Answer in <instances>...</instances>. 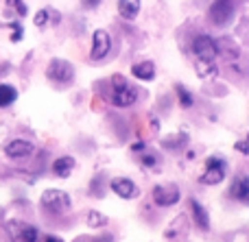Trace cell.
I'll list each match as a JSON object with an SVG mask.
<instances>
[{"label":"cell","mask_w":249,"mask_h":242,"mask_svg":"<svg viewBox=\"0 0 249 242\" xmlns=\"http://www.w3.org/2000/svg\"><path fill=\"white\" fill-rule=\"evenodd\" d=\"M236 13V0H214L208 9V17L214 26H228Z\"/></svg>","instance_id":"cell-1"},{"label":"cell","mask_w":249,"mask_h":242,"mask_svg":"<svg viewBox=\"0 0 249 242\" xmlns=\"http://www.w3.org/2000/svg\"><path fill=\"white\" fill-rule=\"evenodd\" d=\"M112 100L116 107H131L138 100V90L133 85H129L123 77H114L112 79Z\"/></svg>","instance_id":"cell-2"},{"label":"cell","mask_w":249,"mask_h":242,"mask_svg":"<svg viewBox=\"0 0 249 242\" xmlns=\"http://www.w3.org/2000/svg\"><path fill=\"white\" fill-rule=\"evenodd\" d=\"M39 205L48 214H64L70 210V196L61 190H46L39 199Z\"/></svg>","instance_id":"cell-3"},{"label":"cell","mask_w":249,"mask_h":242,"mask_svg":"<svg viewBox=\"0 0 249 242\" xmlns=\"http://www.w3.org/2000/svg\"><path fill=\"white\" fill-rule=\"evenodd\" d=\"M46 77H48V81L57 83V85H68L74 79V68L66 59H53L46 68Z\"/></svg>","instance_id":"cell-4"},{"label":"cell","mask_w":249,"mask_h":242,"mask_svg":"<svg viewBox=\"0 0 249 242\" xmlns=\"http://www.w3.org/2000/svg\"><path fill=\"white\" fill-rule=\"evenodd\" d=\"M193 52L203 64H210V61H214L216 57H219V44H216L210 35H199L193 42Z\"/></svg>","instance_id":"cell-5"},{"label":"cell","mask_w":249,"mask_h":242,"mask_svg":"<svg viewBox=\"0 0 249 242\" xmlns=\"http://www.w3.org/2000/svg\"><path fill=\"white\" fill-rule=\"evenodd\" d=\"M225 170H228V166H225V161L221 160V157H210V160L206 161V170H203V175H201V183H206V186H216V183H221L225 179Z\"/></svg>","instance_id":"cell-6"},{"label":"cell","mask_w":249,"mask_h":242,"mask_svg":"<svg viewBox=\"0 0 249 242\" xmlns=\"http://www.w3.org/2000/svg\"><path fill=\"white\" fill-rule=\"evenodd\" d=\"M153 201L160 208H171L179 201V188L175 183H160L153 188Z\"/></svg>","instance_id":"cell-7"},{"label":"cell","mask_w":249,"mask_h":242,"mask_svg":"<svg viewBox=\"0 0 249 242\" xmlns=\"http://www.w3.org/2000/svg\"><path fill=\"white\" fill-rule=\"evenodd\" d=\"M109 48H112V37L107 35V31H94L92 35V50L90 57L94 61L103 59L105 55H109Z\"/></svg>","instance_id":"cell-8"},{"label":"cell","mask_w":249,"mask_h":242,"mask_svg":"<svg viewBox=\"0 0 249 242\" xmlns=\"http://www.w3.org/2000/svg\"><path fill=\"white\" fill-rule=\"evenodd\" d=\"M35 151L33 142H29V140H9L7 144H4V155L11 157V160H24V157H29L31 153Z\"/></svg>","instance_id":"cell-9"},{"label":"cell","mask_w":249,"mask_h":242,"mask_svg":"<svg viewBox=\"0 0 249 242\" xmlns=\"http://www.w3.org/2000/svg\"><path fill=\"white\" fill-rule=\"evenodd\" d=\"M230 196L236 201H241V203L249 205V177L247 175H241V177L234 179L232 188H230Z\"/></svg>","instance_id":"cell-10"},{"label":"cell","mask_w":249,"mask_h":242,"mask_svg":"<svg viewBox=\"0 0 249 242\" xmlns=\"http://www.w3.org/2000/svg\"><path fill=\"white\" fill-rule=\"evenodd\" d=\"M109 186H112V190L116 192L121 199H136L138 196V186L131 179H114Z\"/></svg>","instance_id":"cell-11"},{"label":"cell","mask_w":249,"mask_h":242,"mask_svg":"<svg viewBox=\"0 0 249 242\" xmlns=\"http://www.w3.org/2000/svg\"><path fill=\"white\" fill-rule=\"evenodd\" d=\"M190 210H193V216H195V223L201 231H208L210 229V218H208V212L197 199H190Z\"/></svg>","instance_id":"cell-12"},{"label":"cell","mask_w":249,"mask_h":242,"mask_svg":"<svg viewBox=\"0 0 249 242\" xmlns=\"http://www.w3.org/2000/svg\"><path fill=\"white\" fill-rule=\"evenodd\" d=\"M131 74L140 81H151L155 77V65L153 61H140V64L131 65Z\"/></svg>","instance_id":"cell-13"},{"label":"cell","mask_w":249,"mask_h":242,"mask_svg":"<svg viewBox=\"0 0 249 242\" xmlns=\"http://www.w3.org/2000/svg\"><path fill=\"white\" fill-rule=\"evenodd\" d=\"M72 168H74V160L70 155L59 157V160H55V164H53V173H55V177H61V179L70 177Z\"/></svg>","instance_id":"cell-14"},{"label":"cell","mask_w":249,"mask_h":242,"mask_svg":"<svg viewBox=\"0 0 249 242\" xmlns=\"http://www.w3.org/2000/svg\"><path fill=\"white\" fill-rule=\"evenodd\" d=\"M140 11V0H118V13L124 20H133Z\"/></svg>","instance_id":"cell-15"},{"label":"cell","mask_w":249,"mask_h":242,"mask_svg":"<svg viewBox=\"0 0 249 242\" xmlns=\"http://www.w3.org/2000/svg\"><path fill=\"white\" fill-rule=\"evenodd\" d=\"M18 100V90L9 83H0V107H9Z\"/></svg>","instance_id":"cell-16"},{"label":"cell","mask_w":249,"mask_h":242,"mask_svg":"<svg viewBox=\"0 0 249 242\" xmlns=\"http://www.w3.org/2000/svg\"><path fill=\"white\" fill-rule=\"evenodd\" d=\"M186 231H188V221H186V216L181 214V216H177L175 221L171 223V227H168V231H166V238L173 240L175 236H186Z\"/></svg>","instance_id":"cell-17"},{"label":"cell","mask_w":249,"mask_h":242,"mask_svg":"<svg viewBox=\"0 0 249 242\" xmlns=\"http://www.w3.org/2000/svg\"><path fill=\"white\" fill-rule=\"evenodd\" d=\"M24 225H26V223L18 221V218L4 223V231H7L9 240H11V242H20V236H22V229H24Z\"/></svg>","instance_id":"cell-18"},{"label":"cell","mask_w":249,"mask_h":242,"mask_svg":"<svg viewBox=\"0 0 249 242\" xmlns=\"http://www.w3.org/2000/svg\"><path fill=\"white\" fill-rule=\"evenodd\" d=\"M186 140H188V135H186V133H177V135H173V138H166V140H164L162 146L168 148V151H175V148L184 146Z\"/></svg>","instance_id":"cell-19"},{"label":"cell","mask_w":249,"mask_h":242,"mask_svg":"<svg viewBox=\"0 0 249 242\" xmlns=\"http://www.w3.org/2000/svg\"><path fill=\"white\" fill-rule=\"evenodd\" d=\"M88 225H90L92 229L105 227V225H107V216H103V214H99V212H90V214H88Z\"/></svg>","instance_id":"cell-20"},{"label":"cell","mask_w":249,"mask_h":242,"mask_svg":"<svg viewBox=\"0 0 249 242\" xmlns=\"http://www.w3.org/2000/svg\"><path fill=\"white\" fill-rule=\"evenodd\" d=\"M175 90H177V96H179V103H181V107H184V109L193 107V94H190V92L186 90L184 85H175Z\"/></svg>","instance_id":"cell-21"},{"label":"cell","mask_w":249,"mask_h":242,"mask_svg":"<svg viewBox=\"0 0 249 242\" xmlns=\"http://www.w3.org/2000/svg\"><path fill=\"white\" fill-rule=\"evenodd\" d=\"M37 227L33 225H24L22 229V236H20V242H37Z\"/></svg>","instance_id":"cell-22"},{"label":"cell","mask_w":249,"mask_h":242,"mask_svg":"<svg viewBox=\"0 0 249 242\" xmlns=\"http://www.w3.org/2000/svg\"><path fill=\"white\" fill-rule=\"evenodd\" d=\"M7 7L13 9V11H16L20 17H24L26 13H29V9H26V4L22 2V0H7Z\"/></svg>","instance_id":"cell-23"},{"label":"cell","mask_w":249,"mask_h":242,"mask_svg":"<svg viewBox=\"0 0 249 242\" xmlns=\"http://www.w3.org/2000/svg\"><path fill=\"white\" fill-rule=\"evenodd\" d=\"M90 190H92V194L94 196H103V175H99V177L92 179Z\"/></svg>","instance_id":"cell-24"},{"label":"cell","mask_w":249,"mask_h":242,"mask_svg":"<svg viewBox=\"0 0 249 242\" xmlns=\"http://www.w3.org/2000/svg\"><path fill=\"white\" fill-rule=\"evenodd\" d=\"M48 17H51V11H48V9H42V11H37L35 13V26H39V29H42V26H46L48 24Z\"/></svg>","instance_id":"cell-25"},{"label":"cell","mask_w":249,"mask_h":242,"mask_svg":"<svg viewBox=\"0 0 249 242\" xmlns=\"http://www.w3.org/2000/svg\"><path fill=\"white\" fill-rule=\"evenodd\" d=\"M9 29H13V33H11V42H20L22 39V35H24V31H22V24L20 22H9Z\"/></svg>","instance_id":"cell-26"},{"label":"cell","mask_w":249,"mask_h":242,"mask_svg":"<svg viewBox=\"0 0 249 242\" xmlns=\"http://www.w3.org/2000/svg\"><path fill=\"white\" fill-rule=\"evenodd\" d=\"M142 164L144 166H155L158 164V157H155L153 153H146V155H142Z\"/></svg>","instance_id":"cell-27"},{"label":"cell","mask_w":249,"mask_h":242,"mask_svg":"<svg viewBox=\"0 0 249 242\" xmlns=\"http://www.w3.org/2000/svg\"><path fill=\"white\" fill-rule=\"evenodd\" d=\"M81 2H83V7L86 9H94V7H99L101 4V0H81Z\"/></svg>","instance_id":"cell-28"},{"label":"cell","mask_w":249,"mask_h":242,"mask_svg":"<svg viewBox=\"0 0 249 242\" xmlns=\"http://www.w3.org/2000/svg\"><path fill=\"white\" fill-rule=\"evenodd\" d=\"M236 148L241 153H249V144L247 142H236Z\"/></svg>","instance_id":"cell-29"},{"label":"cell","mask_w":249,"mask_h":242,"mask_svg":"<svg viewBox=\"0 0 249 242\" xmlns=\"http://www.w3.org/2000/svg\"><path fill=\"white\" fill-rule=\"evenodd\" d=\"M44 242H64V240L57 238V236H46V238H44Z\"/></svg>","instance_id":"cell-30"},{"label":"cell","mask_w":249,"mask_h":242,"mask_svg":"<svg viewBox=\"0 0 249 242\" xmlns=\"http://www.w3.org/2000/svg\"><path fill=\"white\" fill-rule=\"evenodd\" d=\"M142 148H144V144H142V142H138V144H133V151H142Z\"/></svg>","instance_id":"cell-31"},{"label":"cell","mask_w":249,"mask_h":242,"mask_svg":"<svg viewBox=\"0 0 249 242\" xmlns=\"http://www.w3.org/2000/svg\"><path fill=\"white\" fill-rule=\"evenodd\" d=\"M0 218H2V208H0Z\"/></svg>","instance_id":"cell-32"},{"label":"cell","mask_w":249,"mask_h":242,"mask_svg":"<svg viewBox=\"0 0 249 242\" xmlns=\"http://www.w3.org/2000/svg\"><path fill=\"white\" fill-rule=\"evenodd\" d=\"M247 144H249V135H247Z\"/></svg>","instance_id":"cell-33"}]
</instances>
